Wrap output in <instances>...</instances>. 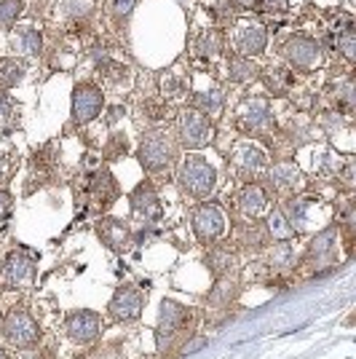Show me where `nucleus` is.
Segmentation results:
<instances>
[{"instance_id": "nucleus-1", "label": "nucleus", "mask_w": 356, "mask_h": 359, "mask_svg": "<svg viewBox=\"0 0 356 359\" xmlns=\"http://www.w3.org/2000/svg\"><path fill=\"white\" fill-rule=\"evenodd\" d=\"M282 215L300 236V233H313V231L327 228L329 217H332V207L319 196H292L284 201Z\"/></svg>"}, {"instance_id": "nucleus-2", "label": "nucleus", "mask_w": 356, "mask_h": 359, "mask_svg": "<svg viewBox=\"0 0 356 359\" xmlns=\"http://www.w3.org/2000/svg\"><path fill=\"white\" fill-rule=\"evenodd\" d=\"M177 185L188 198H207L217 188V169L204 156H188L177 166Z\"/></svg>"}, {"instance_id": "nucleus-3", "label": "nucleus", "mask_w": 356, "mask_h": 359, "mask_svg": "<svg viewBox=\"0 0 356 359\" xmlns=\"http://www.w3.org/2000/svg\"><path fill=\"white\" fill-rule=\"evenodd\" d=\"M137 158L139 164L145 166V172L150 175H161L169 166L174 164L177 158V142L172 140L169 132L163 129H156V132H148L142 137L139 148H137Z\"/></svg>"}, {"instance_id": "nucleus-4", "label": "nucleus", "mask_w": 356, "mask_h": 359, "mask_svg": "<svg viewBox=\"0 0 356 359\" xmlns=\"http://www.w3.org/2000/svg\"><path fill=\"white\" fill-rule=\"evenodd\" d=\"M0 332H3L6 344L16 346V348H32L41 341V325L25 306H14L0 319Z\"/></svg>"}, {"instance_id": "nucleus-5", "label": "nucleus", "mask_w": 356, "mask_h": 359, "mask_svg": "<svg viewBox=\"0 0 356 359\" xmlns=\"http://www.w3.org/2000/svg\"><path fill=\"white\" fill-rule=\"evenodd\" d=\"M177 142L185 150H201L214 140V126L209 116L198 113L196 107H185L177 113Z\"/></svg>"}, {"instance_id": "nucleus-6", "label": "nucleus", "mask_w": 356, "mask_h": 359, "mask_svg": "<svg viewBox=\"0 0 356 359\" xmlns=\"http://www.w3.org/2000/svg\"><path fill=\"white\" fill-rule=\"evenodd\" d=\"M282 57L289 65V70H300V73H313L324 65V48L316 38L308 35H292L287 43L282 46Z\"/></svg>"}, {"instance_id": "nucleus-7", "label": "nucleus", "mask_w": 356, "mask_h": 359, "mask_svg": "<svg viewBox=\"0 0 356 359\" xmlns=\"http://www.w3.org/2000/svg\"><path fill=\"white\" fill-rule=\"evenodd\" d=\"M193 325V311L185 309L177 300H163L161 311H158V325H156V344L158 351L166 354V348L172 346V341L177 338L182 330H188Z\"/></svg>"}, {"instance_id": "nucleus-8", "label": "nucleus", "mask_w": 356, "mask_h": 359, "mask_svg": "<svg viewBox=\"0 0 356 359\" xmlns=\"http://www.w3.org/2000/svg\"><path fill=\"white\" fill-rule=\"evenodd\" d=\"M341 260V228H322L316 231L313 241L308 244V252L303 257V266H313L316 273L322 269H335Z\"/></svg>"}, {"instance_id": "nucleus-9", "label": "nucleus", "mask_w": 356, "mask_h": 359, "mask_svg": "<svg viewBox=\"0 0 356 359\" xmlns=\"http://www.w3.org/2000/svg\"><path fill=\"white\" fill-rule=\"evenodd\" d=\"M228 164L233 169V175L241 180H252L263 175L268 166V156L260 145H254L252 140H238L228 153Z\"/></svg>"}, {"instance_id": "nucleus-10", "label": "nucleus", "mask_w": 356, "mask_h": 359, "mask_svg": "<svg viewBox=\"0 0 356 359\" xmlns=\"http://www.w3.org/2000/svg\"><path fill=\"white\" fill-rule=\"evenodd\" d=\"M104 330L102 314L91 311V309H75L64 316V335L78 346H89L94 344Z\"/></svg>"}, {"instance_id": "nucleus-11", "label": "nucleus", "mask_w": 356, "mask_h": 359, "mask_svg": "<svg viewBox=\"0 0 356 359\" xmlns=\"http://www.w3.org/2000/svg\"><path fill=\"white\" fill-rule=\"evenodd\" d=\"M236 121L241 132L247 135H263L273 126V110L266 97H244L236 110Z\"/></svg>"}, {"instance_id": "nucleus-12", "label": "nucleus", "mask_w": 356, "mask_h": 359, "mask_svg": "<svg viewBox=\"0 0 356 359\" xmlns=\"http://www.w3.org/2000/svg\"><path fill=\"white\" fill-rule=\"evenodd\" d=\"M35 279V260L25 250H14L6 255L0 266V287L3 290H25Z\"/></svg>"}, {"instance_id": "nucleus-13", "label": "nucleus", "mask_w": 356, "mask_h": 359, "mask_svg": "<svg viewBox=\"0 0 356 359\" xmlns=\"http://www.w3.org/2000/svg\"><path fill=\"white\" fill-rule=\"evenodd\" d=\"M104 110V94L94 83H78L73 91V123L89 126Z\"/></svg>"}, {"instance_id": "nucleus-14", "label": "nucleus", "mask_w": 356, "mask_h": 359, "mask_svg": "<svg viewBox=\"0 0 356 359\" xmlns=\"http://www.w3.org/2000/svg\"><path fill=\"white\" fill-rule=\"evenodd\" d=\"M228 231V220H225L223 207L217 204H201L193 212V233L201 244H214L217 239H223Z\"/></svg>"}, {"instance_id": "nucleus-15", "label": "nucleus", "mask_w": 356, "mask_h": 359, "mask_svg": "<svg viewBox=\"0 0 356 359\" xmlns=\"http://www.w3.org/2000/svg\"><path fill=\"white\" fill-rule=\"evenodd\" d=\"M231 43H233V48H236V54L252 60V57H257V54L266 51L268 32L260 22H254V19H241V22H236V27H233Z\"/></svg>"}, {"instance_id": "nucleus-16", "label": "nucleus", "mask_w": 356, "mask_h": 359, "mask_svg": "<svg viewBox=\"0 0 356 359\" xmlns=\"http://www.w3.org/2000/svg\"><path fill=\"white\" fill-rule=\"evenodd\" d=\"M145 309V295L132 285H121L107 303V316L116 322H137Z\"/></svg>"}, {"instance_id": "nucleus-17", "label": "nucleus", "mask_w": 356, "mask_h": 359, "mask_svg": "<svg viewBox=\"0 0 356 359\" xmlns=\"http://www.w3.org/2000/svg\"><path fill=\"white\" fill-rule=\"evenodd\" d=\"M268 182L279 196L292 198L306 188V175L300 172V166L295 161H279L268 169Z\"/></svg>"}, {"instance_id": "nucleus-18", "label": "nucleus", "mask_w": 356, "mask_h": 359, "mask_svg": "<svg viewBox=\"0 0 356 359\" xmlns=\"http://www.w3.org/2000/svg\"><path fill=\"white\" fill-rule=\"evenodd\" d=\"M132 215L134 220H139L142 225H153L161 220L163 207H161V198L156 194V188L150 182H142L137 185V191L132 194Z\"/></svg>"}, {"instance_id": "nucleus-19", "label": "nucleus", "mask_w": 356, "mask_h": 359, "mask_svg": "<svg viewBox=\"0 0 356 359\" xmlns=\"http://www.w3.org/2000/svg\"><path fill=\"white\" fill-rule=\"evenodd\" d=\"M236 207L247 220H260L263 215L271 212V201H268V194L257 182H247L236 194Z\"/></svg>"}, {"instance_id": "nucleus-20", "label": "nucleus", "mask_w": 356, "mask_h": 359, "mask_svg": "<svg viewBox=\"0 0 356 359\" xmlns=\"http://www.w3.org/2000/svg\"><path fill=\"white\" fill-rule=\"evenodd\" d=\"M97 233L107 250L113 252H126L132 244V228L123 223L121 217H102L97 225Z\"/></svg>"}, {"instance_id": "nucleus-21", "label": "nucleus", "mask_w": 356, "mask_h": 359, "mask_svg": "<svg viewBox=\"0 0 356 359\" xmlns=\"http://www.w3.org/2000/svg\"><path fill=\"white\" fill-rule=\"evenodd\" d=\"M11 48L19 57H38L43 48V38L35 25H14L11 27Z\"/></svg>"}, {"instance_id": "nucleus-22", "label": "nucleus", "mask_w": 356, "mask_h": 359, "mask_svg": "<svg viewBox=\"0 0 356 359\" xmlns=\"http://www.w3.org/2000/svg\"><path fill=\"white\" fill-rule=\"evenodd\" d=\"M89 196L94 204L100 207H110L116 198H118V185H116V177L107 172V169H97L94 177L89 180Z\"/></svg>"}, {"instance_id": "nucleus-23", "label": "nucleus", "mask_w": 356, "mask_h": 359, "mask_svg": "<svg viewBox=\"0 0 356 359\" xmlns=\"http://www.w3.org/2000/svg\"><path fill=\"white\" fill-rule=\"evenodd\" d=\"M193 54L196 57H204V60H217L225 51V35L217 27H209V30H201L193 38Z\"/></svg>"}, {"instance_id": "nucleus-24", "label": "nucleus", "mask_w": 356, "mask_h": 359, "mask_svg": "<svg viewBox=\"0 0 356 359\" xmlns=\"http://www.w3.org/2000/svg\"><path fill=\"white\" fill-rule=\"evenodd\" d=\"M158 91H161V100L166 105L177 102L188 94V78L177 70H163L161 78H158Z\"/></svg>"}, {"instance_id": "nucleus-25", "label": "nucleus", "mask_w": 356, "mask_h": 359, "mask_svg": "<svg viewBox=\"0 0 356 359\" xmlns=\"http://www.w3.org/2000/svg\"><path fill=\"white\" fill-rule=\"evenodd\" d=\"M236 292H238V285L231 276H217V285L212 287V292H209V298H207L209 309H212V311H225V309H231Z\"/></svg>"}, {"instance_id": "nucleus-26", "label": "nucleus", "mask_w": 356, "mask_h": 359, "mask_svg": "<svg viewBox=\"0 0 356 359\" xmlns=\"http://www.w3.org/2000/svg\"><path fill=\"white\" fill-rule=\"evenodd\" d=\"M207 266L214 276H231L238 266V257L228 247H212L207 255Z\"/></svg>"}, {"instance_id": "nucleus-27", "label": "nucleus", "mask_w": 356, "mask_h": 359, "mask_svg": "<svg viewBox=\"0 0 356 359\" xmlns=\"http://www.w3.org/2000/svg\"><path fill=\"white\" fill-rule=\"evenodd\" d=\"M225 73H228V81H233V83H247V81H254L260 70H257V65L249 57L233 54L225 65Z\"/></svg>"}, {"instance_id": "nucleus-28", "label": "nucleus", "mask_w": 356, "mask_h": 359, "mask_svg": "<svg viewBox=\"0 0 356 359\" xmlns=\"http://www.w3.org/2000/svg\"><path fill=\"white\" fill-rule=\"evenodd\" d=\"M292 73L287 70V67H266L263 70V83H266V89L271 91V94H276V97H284V94H289V89H292Z\"/></svg>"}, {"instance_id": "nucleus-29", "label": "nucleus", "mask_w": 356, "mask_h": 359, "mask_svg": "<svg viewBox=\"0 0 356 359\" xmlns=\"http://www.w3.org/2000/svg\"><path fill=\"white\" fill-rule=\"evenodd\" d=\"M100 70L104 75V83L110 86V89H121V86H132V70L126 67V65H121V62H110L104 60L100 65Z\"/></svg>"}, {"instance_id": "nucleus-30", "label": "nucleus", "mask_w": 356, "mask_h": 359, "mask_svg": "<svg viewBox=\"0 0 356 359\" xmlns=\"http://www.w3.org/2000/svg\"><path fill=\"white\" fill-rule=\"evenodd\" d=\"M25 65L19 60H11V57H6V60H0V89L8 91L19 86L22 81H25Z\"/></svg>"}, {"instance_id": "nucleus-31", "label": "nucleus", "mask_w": 356, "mask_h": 359, "mask_svg": "<svg viewBox=\"0 0 356 359\" xmlns=\"http://www.w3.org/2000/svg\"><path fill=\"white\" fill-rule=\"evenodd\" d=\"M266 231H268V236H271L273 241H292L297 236L295 231H292V225L287 223V217L282 215V210L268 212Z\"/></svg>"}, {"instance_id": "nucleus-32", "label": "nucleus", "mask_w": 356, "mask_h": 359, "mask_svg": "<svg viewBox=\"0 0 356 359\" xmlns=\"http://www.w3.org/2000/svg\"><path fill=\"white\" fill-rule=\"evenodd\" d=\"M295 266V250L289 241H276L273 250L268 252V269L273 271H287Z\"/></svg>"}, {"instance_id": "nucleus-33", "label": "nucleus", "mask_w": 356, "mask_h": 359, "mask_svg": "<svg viewBox=\"0 0 356 359\" xmlns=\"http://www.w3.org/2000/svg\"><path fill=\"white\" fill-rule=\"evenodd\" d=\"M223 89H209V91H196L193 97V107L198 113H204V116H214V113H220V107H223Z\"/></svg>"}, {"instance_id": "nucleus-34", "label": "nucleus", "mask_w": 356, "mask_h": 359, "mask_svg": "<svg viewBox=\"0 0 356 359\" xmlns=\"http://www.w3.org/2000/svg\"><path fill=\"white\" fill-rule=\"evenodd\" d=\"M14 123H16V107L11 102V97L0 89V132L14 129Z\"/></svg>"}, {"instance_id": "nucleus-35", "label": "nucleus", "mask_w": 356, "mask_h": 359, "mask_svg": "<svg viewBox=\"0 0 356 359\" xmlns=\"http://www.w3.org/2000/svg\"><path fill=\"white\" fill-rule=\"evenodd\" d=\"M22 8V0H0V27H14Z\"/></svg>"}, {"instance_id": "nucleus-36", "label": "nucleus", "mask_w": 356, "mask_h": 359, "mask_svg": "<svg viewBox=\"0 0 356 359\" xmlns=\"http://www.w3.org/2000/svg\"><path fill=\"white\" fill-rule=\"evenodd\" d=\"M335 46H338V51H341L343 60H354V51H356V41H354V27L348 25L343 32H338V41H335Z\"/></svg>"}, {"instance_id": "nucleus-37", "label": "nucleus", "mask_w": 356, "mask_h": 359, "mask_svg": "<svg viewBox=\"0 0 356 359\" xmlns=\"http://www.w3.org/2000/svg\"><path fill=\"white\" fill-rule=\"evenodd\" d=\"M75 62H78V51L75 48H57V54L51 60V67H57V70H73Z\"/></svg>"}, {"instance_id": "nucleus-38", "label": "nucleus", "mask_w": 356, "mask_h": 359, "mask_svg": "<svg viewBox=\"0 0 356 359\" xmlns=\"http://www.w3.org/2000/svg\"><path fill=\"white\" fill-rule=\"evenodd\" d=\"M14 172H16V158L11 153H3L0 150V185H6L8 180L14 177Z\"/></svg>"}, {"instance_id": "nucleus-39", "label": "nucleus", "mask_w": 356, "mask_h": 359, "mask_svg": "<svg viewBox=\"0 0 356 359\" xmlns=\"http://www.w3.org/2000/svg\"><path fill=\"white\" fill-rule=\"evenodd\" d=\"M11 212H14V198L8 191H0V231L8 225L11 220Z\"/></svg>"}, {"instance_id": "nucleus-40", "label": "nucleus", "mask_w": 356, "mask_h": 359, "mask_svg": "<svg viewBox=\"0 0 356 359\" xmlns=\"http://www.w3.org/2000/svg\"><path fill=\"white\" fill-rule=\"evenodd\" d=\"M134 3H137V0H110V3H107V8H110V14L113 16L123 19V16L132 14Z\"/></svg>"}, {"instance_id": "nucleus-41", "label": "nucleus", "mask_w": 356, "mask_h": 359, "mask_svg": "<svg viewBox=\"0 0 356 359\" xmlns=\"http://www.w3.org/2000/svg\"><path fill=\"white\" fill-rule=\"evenodd\" d=\"M126 148H129V145H126V137H116V140H113V148L104 150V156L113 161L116 156H123V153H126Z\"/></svg>"}, {"instance_id": "nucleus-42", "label": "nucleus", "mask_w": 356, "mask_h": 359, "mask_svg": "<svg viewBox=\"0 0 356 359\" xmlns=\"http://www.w3.org/2000/svg\"><path fill=\"white\" fill-rule=\"evenodd\" d=\"M257 6L263 8V11H268V14H273V11H287V0H257Z\"/></svg>"}, {"instance_id": "nucleus-43", "label": "nucleus", "mask_w": 356, "mask_h": 359, "mask_svg": "<svg viewBox=\"0 0 356 359\" xmlns=\"http://www.w3.org/2000/svg\"><path fill=\"white\" fill-rule=\"evenodd\" d=\"M209 338H204V335H198V338H193V341H185L182 344V354H193L196 348H201V346H207Z\"/></svg>"}, {"instance_id": "nucleus-44", "label": "nucleus", "mask_w": 356, "mask_h": 359, "mask_svg": "<svg viewBox=\"0 0 356 359\" xmlns=\"http://www.w3.org/2000/svg\"><path fill=\"white\" fill-rule=\"evenodd\" d=\"M233 6H238L241 11H252L254 6H257V0H233Z\"/></svg>"}, {"instance_id": "nucleus-45", "label": "nucleus", "mask_w": 356, "mask_h": 359, "mask_svg": "<svg viewBox=\"0 0 356 359\" xmlns=\"http://www.w3.org/2000/svg\"><path fill=\"white\" fill-rule=\"evenodd\" d=\"M121 113H123V107H113L110 116H107V123H116V121L121 118Z\"/></svg>"}, {"instance_id": "nucleus-46", "label": "nucleus", "mask_w": 356, "mask_h": 359, "mask_svg": "<svg viewBox=\"0 0 356 359\" xmlns=\"http://www.w3.org/2000/svg\"><path fill=\"white\" fill-rule=\"evenodd\" d=\"M0 359H8V354H6V351H3V348H0Z\"/></svg>"}, {"instance_id": "nucleus-47", "label": "nucleus", "mask_w": 356, "mask_h": 359, "mask_svg": "<svg viewBox=\"0 0 356 359\" xmlns=\"http://www.w3.org/2000/svg\"><path fill=\"white\" fill-rule=\"evenodd\" d=\"M0 319H3V316H0Z\"/></svg>"}]
</instances>
